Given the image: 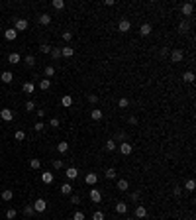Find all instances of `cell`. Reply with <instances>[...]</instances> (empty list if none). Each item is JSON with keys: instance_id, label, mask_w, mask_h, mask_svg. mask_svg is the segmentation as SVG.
Segmentation results:
<instances>
[{"instance_id": "obj_1", "label": "cell", "mask_w": 196, "mask_h": 220, "mask_svg": "<svg viewBox=\"0 0 196 220\" xmlns=\"http://www.w3.org/2000/svg\"><path fill=\"white\" fill-rule=\"evenodd\" d=\"M183 59H184V51L183 49H173L171 51V61L173 63H180Z\"/></svg>"}, {"instance_id": "obj_2", "label": "cell", "mask_w": 196, "mask_h": 220, "mask_svg": "<svg viewBox=\"0 0 196 220\" xmlns=\"http://www.w3.org/2000/svg\"><path fill=\"white\" fill-rule=\"evenodd\" d=\"M33 210L35 212H45L47 210V202H45V199H38L33 202Z\"/></svg>"}, {"instance_id": "obj_3", "label": "cell", "mask_w": 196, "mask_h": 220, "mask_svg": "<svg viewBox=\"0 0 196 220\" xmlns=\"http://www.w3.org/2000/svg\"><path fill=\"white\" fill-rule=\"evenodd\" d=\"M0 118H2L4 122H12L14 120V112L10 108H2V110H0Z\"/></svg>"}, {"instance_id": "obj_4", "label": "cell", "mask_w": 196, "mask_h": 220, "mask_svg": "<svg viewBox=\"0 0 196 220\" xmlns=\"http://www.w3.org/2000/svg\"><path fill=\"white\" fill-rule=\"evenodd\" d=\"M90 201H92L94 204L102 202V193H100L98 189H90Z\"/></svg>"}, {"instance_id": "obj_5", "label": "cell", "mask_w": 196, "mask_h": 220, "mask_svg": "<svg viewBox=\"0 0 196 220\" xmlns=\"http://www.w3.org/2000/svg\"><path fill=\"white\" fill-rule=\"evenodd\" d=\"M180 12H183V16H192V12H194V4L192 2H186L180 6Z\"/></svg>"}, {"instance_id": "obj_6", "label": "cell", "mask_w": 196, "mask_h": 220, "mask_svg": "<svg viewBox=\"0 0 196 220\" xmlns=\"http://www.w3.org/2000/svg\"><path fill=\"white\" fill-rule=\"evenodd\" d=\"M133 214H135V218H145V216H147V208H145L143 204H135Z\"/></svg>"}, {"instance_id": "obj_7", "label": "cell", "mask_w": 196, "mask_h": 220, "mask_svg": "<svg viewBox=\"0 0 196 220\" xmlns=\"http://www.w3.org/2000/svg\"><path fill=\"white\" fill-rule=\"evenodd\" d=\"M118 30H120L122 34H126V32L132 30V24H129V20H120V22H118Z\"/></svg>"}, {"instance_id": "obj_8", "label": "cell", "mask_w": 196, "mask_h": 220, "mask_svg": "<svg viewBox=\"0 0 196 220\" xmlns=\"http://www.w3.org/2000/svg\"><path fill=\"white\" fill-rule=\"evenodd\" d=\"M120 151L124 153V155H129V153L133 151V145L129 144V142H122V144H120Z\"/></svg>"}, {"instance_id": "obj_9", "label": "cell", "mask_w": 196, "mask_h": 220, "mask_svg": "<svg viewBox=\"0 0 196 220\" xmlns=\"http://www.w3.org/2000/svg\"><path fill=\"white\" fill-rule=\"evenodd\" d=\"M65 175H67L69 181H73V179L78 177V169H77V167H67V169H65Z\"/></svg>"}, {"instance_id": "obj_10", "label": "cell", "mask_w": 196, "mask_h": 220, "mask_svg": "<svg viewBox=\"0 0 196 220\" xmlns=\"http://www.w3.org/2000/svg\"><path fill=\"white\" fill-rule=\"evenodd\" d=\"M84 183H86V185H96V183H98V175L96 173H86V177H84Z\"/></svg>"}, {"instance_id": "obj_11", "label": "cell", "mask_w": 196, "mask_h": 220, "mask_svg": "<svg viewBox=\"0 0 196 220\" xmlns=\"http://www.w3.org/2000/svg\"><path fill=\"white\" fill-rule=\"evenodd\" d=\"M16 32H24V30H28V20H24V18H20V20H16V28H14Z\"/></svg>"}, {"instance_id": "obj_12", "label": "cell", "mask_w": 196, "mask_h": 220, "mask_svg": "<svg viewBox=\"0 0 196 220\" xmlns=\"http://www.w3.org/2000/svg\"><path fill=\"white\" fill-rule=\"evenodd\" d=\"M116 189H118V191H122V193H124V191H128V189H129V183H128V179H118V183H116Z\"/></svg>"}, {"instance_id": "obj_13", "label": "cell", "mask_w": 196, "mask_h": 220, "mask_svg": "<svg viewBox=\"0 0 196 220\" xmlns=\"http://www.w3.org/2000/svg\"><path fill=\"white\" fill-rule=\"evenodd\" d=\"M4 38H6V39H10V41H14V39L18 38V32L14 30V28H8V30L4 32Z\"/></svg>"}, {"instance_id": "obj_14", "label": "cell", "mask_w": 196, "mask_h": 220, "mask_svg": "<svg viewBox=\"0 0 196 220\" xmlns=\"http://www.w3.org/2000/svg\"><path fill=\"white\" fill-rule=\"evenodd\" d=\"M0 81H2V83H6V85H10L12 81H14V75H12L10 71H4L2 75H0Z\"/></svg>"}, {"instance_id": "obj_15", "label": "cell", "mask_w": 196, "mask_h": 220, "mask_svg": "<svg viewBox=\"0 0 196 220\" xmlns=\"http://www.w3.org/2000/svg\"><path fill=\"white\" fill-rule=\"evenodd\" d=\"M41 181L45 183V185H51V183H53V173L43 171V173H41Z\"/></svg>"}, {"instance_id": "obj_16", "label": "cell", "mask_w": 196, "mask_h": 220, "mask_svg": "<svg viewBox=\"0 0 196 220\" xmlns=\"http://www.w3.org/2000/svg\"><path fill=\"white\" fill-rule=\"evenodd\" d=\"M22 91H24L26 94H32L35 91V85L32 83V81H28V83H24V86H22Z\"/></svg>"}, {"instance_id": "obj_17", "label": "cell", "mask_w": 196, "mask_h": 220, "mask_svg": "<svg viewBox=\"0 0 196 220\" xmlns=\"http://www.w3.org/2000/svg\"><path fill=\"white\" fill-rule=\"evenodd\" d=\"M102 116H104L102 110H98V108H92V110H90V118H92V120L98 122V120H102Z\"/></svg>"}, {"instance_id": "obj_18", "label": "cell", "mask_w": 196, "mask_h": 220, "mask_svg": "<svg viewBox=\"0 0 196 220\" xmlns=\"http://www.w3.org/2000/svg\"><path fill=\"white\" fill-rule=\"evenodd\" d=\"M39 89L41 91H49L51 89V79H41L39 81Z\"/></svg>"}, {"instance_id": "obj_19", "label": "cell", "mask_w": 196, "mask_h": 220, "mask_svg": "<svg viewBox=\"0 0 196 220\" xmlns=\"http://www.w3.org/2000/svg\"><path fill=\"white\" fill-rule=\"evenodd\" d=\"M151 32H153V28H151V24H143V26L139 28V34L143 35V38H145V35H149Z\"/></svg>"}, {"instance_id": "obj_20", "label": "cell", "mask_w": 196, "mask_h": 220, "mask_svg": "<svg viewBox=\"0 0 196 220\" xmlns=\"http://www.w3.org/2000/svg\"><path fill=\"white\" fill-rule=\"evenodd\" d=\"M39 24H41V26H49V24H51V16L43 12L41 16H39Z\"/></svg>"}, {"instance_id": "obj_21", "label": "cell", "mask_w": 196, "mask_h": 220, "mask_svg": "<svg viewBox=\"0 0 196 220\" xmlns=\"http://www.w3.org/2000/svg\"><path fill=\"white\" fill-rule=\"evenodd\" d=\"M43 75H45V79H51L55 75V67H53V65H47V67L43 69Z\"/></svg>"}, {"instance_id": "obj_22", "label": "cell", "mask_w": 196, "mask_h": 220, "mask_svg": "<svg viewBox=\"0 0 196 220\" xmlns=\"http://www.w3.org/2000/svg\"><path fill=\"white\" fill-rule=\"evenodd\" d=\"M14 199V191L12 189H6V191H2V201H6V202H8V201H12Z\"/></svg>"}, {"instance_id": "obj_23", "label": "cell", "mask_w": 196, "mask_h": 220, "mask_svg": "<svg viewBox=\"0 0 196 220\" xmlns=\"http://www.w3.org/2000/svg\"><path fill=\"white\" fill-rule=\"evenodd\" d=\"M116 212H118V214H126V212H128V204L126 202H118V204H116Z\"/></svg>"}, {"instance_id": "obj_24", "label": "cell", "mask_w": 196, "mask_h": 220, "mask_svg": "<svg viewBox=\"0 0 196 220\" xmlns=\"http://www.w3.org/2000/svg\"><path fill=\"white\" fill-rule=\"evenodd\" d=\"M61 104H63L65 108H69V106L73 104V97H71V94H65V97L61 98Z\"/></svg>"}, {"instance_id": "obj_25", "label": "cell", "mask_w": 196, "mask_h": 220, "mask_svg": "<svg viewBox=\"0 0 196 220\" xmlns=\"http://www.w3.org/2000/svg\"><path fill=\"white\" fill-rule=\"evenodd\" d=\"M57 151H59V153H67L69 151V144L67 142H59V144H57Z\"/></svg>"}, {"instance_id": "obj_26", "label": "cell", "mask_w": 196, "mask_h": 220, "mask_svg": "<svg viewBox=\"0 0 196 220\" xmlns=\"http://www.w3.org/2000/svg\"><path fill=\"white\" fill-rule=\"evenodd\" d=\"M61 193H63V195H73L71 183H63V185H61Z\"/></svg>"}, {"instance_id": "obj_27", "label": "cell", "mask_w": 196, "mask_h": 220, "mask_svg": "<svg viewBox=\"0 0 196 220\" xmlns=\"http://www.w3.org/2000/svg\"><path fill=\"white\" fill-rule=\"evenodd\" d=\"M61 55L63 57H73L75 55V49L73 47H61Z\"/></svg>"}, {"instance_id": "obj_28", "label": "cell", "mask_w": 196, "mask_h": 220, "mask_svg": "<svg viewBox=\"0 0 196 220\" xmlns=\"http://www.w3.org/2000/svg\"><path fill=\"white\" fill-rule=\"evenodd\" d=\"M184 189L188 191V193H192V191L196 189V181H194V179H188V181L184 183Z\"/></svg>"}, {"instance_id": "obj_29", "label": "cell", "mask_w": 196, "mask_h": 220, "mask_svg": "<svg viewBox=\"0 0 196 220\" xmlns=\"http://www.w3.org/2000/svg\"><path fill=\"white\" fill-rule=\"evenodd\" d=\"M20 59H22V57H20V53H16V51H14V53H10L8 55V63H20Z\"/></svg>"}, {"instance_id": "obj_30", "label": "cell", "mask_w": 196, "mask_h": 220, "mask_svg": "<svg viewBox=\"0 0 196 220\" xmlns=\"http://www.w3.org/2000/svg\"><path fill=\"white\" fill-rule=\"evenodd\" d=\"M183 81H184V83H192V81H194V73L192 71L183 73Z\"/></svg>"}, {"instance_id": "obj_31", "label": "cell", "mask_w": 196, "mask_h": 220, "mask_svg": "<svg viewBox=\"0 0 196 220\" xmlns=\"http://www.w3.org/2000/svg\"><path fill=\"white\" fill-rule=\"evenodd\" d=\"M51 6H53L55 10H63V8H65V0H53Z\"/></svg>"}, {"instance_id": "obj_32", "label": "cell", "mask_w": 196, "mask_h": 220, "mask_svg": "<svg viewBox=\"0 0 196 220\" xmlns=\"http://www.w3.org/2000/svg\"><path fill=\"white\" fill-rule=\"evenodd\" d=\"M49 55H51V59H59V57H61V49L59 47H51V53H49Z\"/></svg>"}, {"instance_id": "obj_33", "label": "cell", "mask_w": 196, "mask_h": 220, "mask_svg": "<svg viewBox=\"0 0 196 220\" xmlns=\"http://www.w3.org/2000/svg\"><path fill=\"white\" fill-rule=\"evenodd\" d=\"M116 175H118V173H116L114 167H108V169H106V179H116Z\"/></svg>"}, {"instance_id": "obj_34", "label": "cell", "mask_w": 196, "mask_h": 220, "mask_svg": "<svg viewBox=\"0 0 196 220\" xmlns=\"http://www.w3.org/2000/svg\"><path fill=\"white\" fill-rule=\"evenodd\" d=\"M26 63H28V67H33V65H35V57L32 53H28L26 55Z\"/></svg>"}, {"instance_id": "obj_35", "label": "cell", "mask_w": 196, "mask_h": 220, "mask_svg": "<svg viewBox=\"0 0 196 220\" xmlns=\"http://www.w3.org/2000/svg\"><path fill=\"white\" fill-rule=\"evenodd\" d=\"M30 167H32V169H39V167H41V161L39 159H30Z\"/></svg>"}, {"instance_id": "obj_36", "label": "cell", "mask_w": 196, "mask_h": 220, "mask_svg": "<svg viewBox=\"0 0 196 220\" xmlns=\"http://www.w3.org/2000/svg\"><path fill=\"white\" fill-rule=\"evenodd\" d=\"M104 218H106V214H104L102 210H96V212L92 214V220H104Z\"/></svg>"}, {"instance_id": "obj_37", "label": "cell", "mask_w": 196, "mask_h": 220, "mask_svg": "<svg viewBox=\"0 0 196 220\" xmlns=\"http://www.w3.org/2000/svg\"><path fill=\"white\" fill-rule=\"evenodd\" d=\"M116 148H118V145H116V140H108V142H106V149H108V151H114Z\"/></svg>"}, {"instance_id": "obj_38", "label": "cell", "mask_w": 196, "mask_h": 220, "mask_svg": "<svg viewBox=\"0 0 196 220\" xmlns=\"http://www.w3.org/2000/svg\"><path fill=\"white\" fill-rule=\"evenodd\" d=\"M39 51H41V53H51V45H49V43H41Z\"/></svg>"}, {"instance_id": "obj_39", "label": "cell", "mask_w": 196, "mask_h": 220, "mask_svg": "<svg viewBox=\"0 0 196 220\" xmlns=\"http://www.w3.org/2000/svg\"><path fill=\"white\" fill-rule=\"evenodd\" d=\"M178 30H180V34H186L188 30H190V26H188L186 22H180V24H178Z\"/></svg>"}, {"instance_id": "obj_40", "label": "cell", "mask_w": 196, "mask_h": 220, "mask_svg": "<svg viewBox=\"0 0 196 220\" xmlns=\"http://www.w3.org/2000/svg\"><path fill=\"white\" fill-rule=\"evenodd\" d=\"M16 214H18V212L14 210V208H8V210H6V218H8V220H14V218H16Z\"/></svg>"}, {"instance_id": "obj_41", "label": "cell", "mask_w": 196, "mask_h": 220, "mask_svg": "<svg viewBox=\"0 0 196 220\" xmlns=\"http://www.w3.org/2000/svg\"><path fill=\"white\" fill-rule=\"evenodd\" d=\"M73 220H84V212H83V210H75V214H73Z\"/></svg>"}, {"instance_id": "obj_42", "label": "cell", "mask_w": 196, "mask_h": 220, "mask_svg": "<svg viewBox=\"0 0 196 220\" xmlns=\"http://www.w3.org/2000/svg\"><path fill=\"white\" fill-rule=\"evenodd\" d=\"M24 214H26V216H33V214H35V210H33V207H30V204H28V207L24 208Z\"/></svg>"}, {"instance_id": "obj_43", "label": "cell", "mask_w": 196, "mask_h": 220, "mask_svg": "<svg viewBox=\"0 0 196 220\" xmlns=\"http://www.w3.org/2000/svg\"><path fill=\"white\" fill-rule=\"evenodd\" d=\"M118 106H120V108H128V106H129V100H128V98H120V100H118Z\"/></svg>"}, {"instance_id": "obj_44", "label": "cell", "mask_w": 196, "mask_h": 220, "mask_svg": "<svg viewBox=\"0 0 196 220\" xmlns=\"http://www.w3.org/2000/svg\"><path fill=\"white\" fill-rule=\"evenodd\" d=\"M14 138H16V142H22V140H24V138H26V134H24V132H22V130H18L16 134H14Z\"/></svg>"}, {"instance_id": "obj_45", "label": "cell", "mask_w": 196, "mask_h": 220, "mask_svg": "<svg viewBox=\"0 0 196 220\" xmlns=\"http://www.w3.org/2000/svg\"><path fill=\"white\" fill-rule=\"evenodd\" d=\"M26 110H28V112L35 110V102H33V100H28V102H26Z\"/></svg>"}, {"instance_id": "obj_46", "label": "cell", "mask_w": 196, "mask_h": 220, "mask_svg": "<svg viewBox=\"0 0 196 220\" xmlns=\"http://www.w3.org/2000/svg\"><path fill=\"white\" fill-rule=\"evenodd\" d=\"M43 128H45V124H43V122H35L33 124V130L35 132H43Z\"/></svg>"}, {"instance_id": "obj_47", "label": "cell", "mask_w": 196, "mask_h": 220, "mask_svg": "<svg viewBox=\"0 0 196 220\" xmlns=\"http://www.w3.org/2000/svg\"><path fill=\"white\" fill-rule=\"evenodd\" d=\"M53 169H63V161L61 159H55L53 161Z\"/></svg>"}, {"instance_id": "obj_48", "label": "cell", "mask_w": 196, "mask_h": 220, "mask_svg": "<svg viewBox=\"0 0 196 220\" xmlns=\"http://www.w3.org/2000/svg\"><path fill=\"white\" fill-rule=\"evenodd\" d=\"M71 202L73 204H81V196H78V195H71Z\"/></svg>"}, {"instance_id": "obj_49", "label": "cell", "mask_w": 196, "mask_h": 220, "mask_svg": "<svg viewBox=\"0 0 196 220\" xmlns=\"http://www.w3.org/2000/svg\"><path fill=\"white\" fill-rule=\"evenodd\" d=\"M88 102H90V104H96V102H98V97H96V94H88Z\"/></svg>"}, {"instance_id": "obj_50", "label": "cell", "mask_w": 196, "mask_h": 220, "mask_svg": "<svg viewBox=\"0 0 196 220\" xmlns=\"http://www.w3.org/2000/svg\"><path fill=\"white\" fill-rule=\"evenodd\" d=\"M49 126H51V128H59V118H51Z\"/></svg>"}, {"instance_id": "obj_51", "label": "cell", "mask_w": 196, "mask_h": 220, "mask_svg": "<svg viewBox=\"0 0 196 220\" xmlns=\"http://www.w3.org/2000/svg\"><path fill=\"white\" fill-rule=\"evenodd\" d=\"M63 39H65V41H71V39H73V34H71V32H63Z\"/></svg>"}, {"instance_id": "obj_52", "label": "cell", "mask_w": 196, "mask_h": 220, "mask_svg": "<svg viewBox=\"0 0 196 220\" xmlns=\"http://www.w3.org/2000/svg\"><path fill=\"white\" fill-rule=\"evenodd\" d=\"M139 196H141V195H139V191H135V193H132V201H135V202H137V201H139Z\"/></svg>"}, {"instance_id": "obj_53", "label": "cell", "mask_w": 196, "mask_h": 220, "mask_svg": "<svg viewBox=\"0 0 196 220\" xmlns=\"http://www.w3.org/2000/svg\"><path fill=\"white\" fill-rule=\"evenodd\" d=\"M173 193H175V196H180V193H183V189H180V187H175V191H173Z\"/></svg>"}, {"instance_id": "obj_54", "label": "cell", "mask_w": 196, "mask_h": 220, "mask_svg": "<svg viewBox=\"0 0 196 220\" xmlns=\"http://www.w3.org/2000/svg\"><path fill=\"white\" fill-rule=\"evenodd\" d=\"M128 122H129V124H137V118H135V116H129Z\"/></svg>"}, {"instance_id": "obj_55", "label": "cell", "mask_w": 196, "mask_h": 220, "mask_svg": "<svg viewBox=\"0 0 196 220\" xmlns=\"http://www.w3.org/2000/svg\"><path fill=\"white\" fill-rule=\"evenodd\" d=\"M35 114H38L39 118H43V114H45V110H43V108H41V110H35Z\"/></svg>"}, {"instance_id": "obj_56", "label": "cell", "mask_w": 196, "mask_h": 220, "mask_svg": "<svg viewBox=\"0 0 196 220\" xmlns=\"http://www.w3.org/2000/svg\"><path fill=\"white\" fill-rule=\"evenodd\" d=\"M126 220H133V218H126Z\"/></svg>"}, {"instance_id": "obj_57", "label": "cell", "mask_w": 196, "mask_h": 220, "mask_svg": "<svg viewBox=\"0 0 196 220\" xmlns=\"http://www.w3.org/2000/svg\"><path fill=\"white\" fill-rule=\"evenodd\" d=\"M0 165H2V159H0Z\"/></svg>"}]
</instances>
